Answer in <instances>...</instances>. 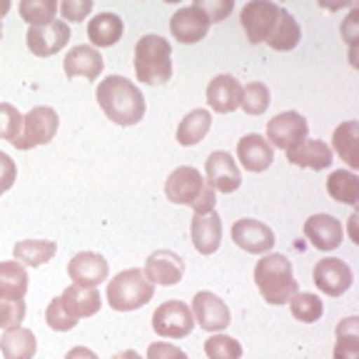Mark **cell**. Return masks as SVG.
<instances>
[{
    "label": "cell",
    "mask_w": 359,
    "mask_h": 359,
    "mask_svg": "<svg viewBox=\"0 0 359 359\" xmlns=\"http://www.w3.org/2000/svg\"><path fill=\"white\" fill-rule=\"evenodd\" d=\"M22 130V115L15 105L11 102H0V140L13 142L18 140V135Z\"/></svg>",
    "instance_id": "obj_38"
},
{
    "label": "cell",
    "mask_w": 359,
    "mask_h": 359,
    "mask_svg": "<svg viewBox=\"0 0 359 359\" xmlns=\"http://www.w3.org/2000/svg\"><path fill=\"white\" fill-rule=\"evenodd\" d=\"M334 359H359V320L347 317L337 327Z\"/></svg>",
    "instance_id": "obj_33"
},
{
    "label": "cell",
    "mask_w": 359,
    "mask_h": 359,
    "mask_svg": "<svg viewBox=\"0 0 359 359\" xmlns=\"http://www.w3.org/2000/svg\"><path fill=\"white\" fill-rule=\"evenodd\" d=\"M165 195H168V200L175 202V205H187V208H192L195 215L215 212V202H217V195H215L212 187L205 182L200 170L190 168V165H182V168L170 172L168 182H165Z\"/></svg>",
    "instance_id": "obj_3"
},
{
    "label": "cell",
    "mask_w": 359,
    "mask_h": 359,
    "mask_svg": "<svg viewBox=\"0 0 359 359\" xmlns=\"http://www.w3.org/2000/svg\"><path fill=\"white\" fill-rule=\"evenodd\" d=\"M210 18L200 11V8L192 3V6L180 8L172 18H170V33L175 40H180L182 45L200 43L205 35L210 33Z\"/></svg>",
    "instance_id": "obj_16"
},
{
    "label": "cell",
    "mask_w": 359,
    "mask_h": 359,
    "mask_svg": "<svg viewBox=\"0 0 359 359\" xmlns=\"http://www.w3.org/2000/svg\"><path fill=\"white\" fill-rule=\"evenodd\" d=\"M192 245L200 255H215L222 242V219L217 212L195 215L190 224Z\"/></svg>",
    "instance_id": "obj_23"
},
{
    "label": "cell",
    "mask_w": 359,
    "mask_h": 359,
    "mask_svg": "<svg viewBox=\"0 0 359 359\" xmlns=\"http://www.w3.org/2000/svg\"><path fill=\"white\" fill-rule=\"evenodd\" d=\"M8 11H11V3H8V0H0V18L6 15Z\"/></svg>",
    "instance_id": "obj_48"
},
{
    "label": "cell",
    "mask_w": 359,
    "mask_h": 359,
    "mask_svg": "<svg viewBox=\"0 0 359 359\" xmlns=\"http://www.w3.org/2000/svg\"><path fill=\"white\" fill-rule=\"evenodd\" d=\"M312 280L317 285V290L327 297H342L344 292L352 287L354 272L344 259L339 257H325L314 264Z\"/></svg>",
    "instance_id": "obj_11"
},
{
    "label": "cell",
    "mask_w": 359,
    "mask_h": 359,
    "mask_svg": "<svg viewBox=\"0 0 359 359\" xmlns=\"http://www.w3.org/2000/svg\"><path fill=\"white\" fill-rule=\"evenodd\" d=\"M142 272H145V277L152 285L172 287L185 275V262L172 250H157V252H152L145 259V269Z\"/></svg>",
    "instance_id": "obj_17"
},
{
    "label": "cell",
    "mask_w": 359,
    "mask_h": 359,
    "mask_svg": "<svg viewBox=\"0 0 359 359\" xmlns=\"http://www.w3.org/2000/svg\"><path fill=\"white\" fill-rule=\"evenodd\" d=\"M0 38H3V20H0Z\"/></svg>",
    "instance_id": "obj_49"
},
{
    "label": "cell",
    "mask_w": 359,
    "mask_h": 359,
    "mask_svg": "<svg viewBox=\"0 0 359 359\" xmlns=\"http://www.w3.org/2000/svg\"><path fill=\"white\" fill-rule=\"evenodd\" d=\"M205 354L210 359H242V344L235 337L217 332L205 342Z\"/></svg>",
    "instance_id": "obj_37"
},
{
    "label": "cell",
    "mask_w": 359,
    "mask_h": 359,
    "mask_svg": "<svg viewBox=\"0 0 359 359\" xmlns=\"http://www.w3.org/2000/svg\"><path fill=\"white\" fill-rule=\"evenodd\" d=\"M327 192H330L332 200L354 208L359 202V177L352 170H334L327 180Z\"/></svg>",
    "instance_id": "obj_32"
},
{
    "label": "cell",
    "mask_w": 359,
    "mask_h": 359,
    "mask_svg": "<svg viewBox=\"0 0 359 359\" xmlns=\"http://www.w3.org/2000/svg\"><path fill=\"white\" fill-rule=\"evenodd\" d=\"M255 285L267 304H287L299 292L292 262L285 255H264L255 264Z\"/></svg>",
    "instance_id": "obj_4"
},
{
    "label": "cell",
    "mask_w": 359,
    "mask_h": 359,
    "mask_svg": "<svg viewBox=\"0 0 359 359\" xmlns=\"http://www.w3.org/2000/svg\"><path fill=\"white\" fill-rule=\"evenodd\" d=\"M195 6L210 18V22L224 20V18L235 11V3H232V0H195Z\"/></svg>",
    "instance_id": "obj_40"
},
{
    "label": "cell",
    "mask_w": 359,
    "mask_h": 359,
    "mask_svg": "<svg viewBox=\"0 0 359 359\" xmlns=\"http://www.w3.org/2000/svg\"><path fill=\"white\" fill-rule=\"evenodd\" d=\"M65 359H100L93 349L88 347H73L70 352L65 354Z\"/></svg>",
    "instance_id": "obj_44"
},
{
    "label": "cell",
    "mask_w": 359,
    "mask_h": 359,
    "mask_svg": "<svg viewBox=\"0 0 359 359\" xmlns=\"http://www.w3.org/2000/svg\"><path fill=\"white\" fill-rule=\"evenodd\" d=\"M287 160L297 168L327 170L332 165V147L322 140H304L297 147L287 150Z\"/></svg>",
    "instance_id": "obj_24"
},
{
    "label": "cell",
    "mask_w": 359,
    "mask_h": 359,
    "mask_svg": "<svg viewBox=\"0 0 359 359\" xmlns=\"http://www.w3.org/2000/svg\"><path fill=\"white\" fill-rule=\"evenodd\" d=\"M25 320V299H3L0 297V330H11V327H20Z\"/></svg>",
    "instance_id": "obj_39"
},
{
    "label": "cell",
    "mask_w": 359,
    "mask_h": 359,
    "mask_svg": "<svg viewBox=\"0 0 359 359\" xmlns=\"http://www.w3.org/2000/svg\"><path fill=\"white\" fill-rule=\"evenodd\" d=\"M269 88L264 83H250L242 88V100L240 107L247 115H262L269 107Z\"/></svg>",
    "instance_id": "obj_36"
},
{
    "label": "cell",
    "mask_w": 359,
    "mask_h": 359,
    "mask_svg": "<svg viewBox=\"0 0 359 359\" xmlns=\"http://www.w3.org/2000/svg\"><path fill=\"white\" fill-rule=\"evenodd\" d=\"M60 128V120H57V112L48 105H38L22 115V130L18 135V140L13 142L15 150H33V147L48 145L57 135Z\"/></svg>",
    "instance_id": "obj_7"
},
{
    "label": "cell",
    "mask_w": 359,
    "mask_h": 359,
    "mask_svg": "<svg viewBox=\"0 0 359 359\" xmlns=\"http://www.w3.org/2000/svg\"><path fill=\"white\" fill-rule=\"evenodd\" d=\"M205 177H208L205 182L222 195H232L242 185L240 165L230 152H212L205 163Z\"/></svg>",
    "instance_id": "obj_13"
},
{
    "label": "cell",
    "mask_w": 359,
    "mask_h": 359,
    "mask_svg": "<svg viewBox=\"0 0 359 359\" xmlns=\"http://www.w3.org/2000/svg\"><path fill=\"white\" fill-rule=\"evenodd\" d=\"M290 309H292V317L304 322V325H312V322L322 320V314H325V304L312 292H297L290 299Z\"/></svg>",
    "instance_id": "obj_34"
},
{
    "label": "cell",
    "mask_w": 359,
    "mask_h": 359,
    "mask_svg": "<svg viewBox=\"0 0 359 359\" xmlns=\"http://www.w3.org/2000/svg\"><path fill=\"white\" fill-rule=\"evenodd\" d=\"M232 240L240 250L250 255H267L275 247V232L259 219L245 217L232 224Z\"/></svg>",
    "instance_id": "obj_15"
},
{
    "label": "cell",
    "mask_w": 359,
    "mask_h": 359,
    "mask_svg": "<svg viewBox=\"0 0 359 359\" xmlns=\"http://www.w3.org/2000/svg\"><path fill=\"white\" fill-rule=\"evenodd\" d=\"M155 297V285L145 277V272L137 267L123 269L107 282V304L115 312H133V309L145 307Z\"/></svg>",
    "instance_id": "obj_6"
},
{
    "label": "cell",
    "mask_w": 359,
    "mask_h": 359,
    "mask_svg": "<svg viewBox=\"0 0 359 359\" xmlns=\"http://www.w3.org/2000/svg\"><path fill=\"white\" fill-rule=\"evenodd\" d=\"M332 145H334V152L342 157L344 163L352 170L359 168V123L357 120H347L332 135Z\"/></svg>",
    "instance_id": "obj_28"
},
{
    "label": "cell",
    "mask_w": 359,
    "mask_h": 359,
    "mask_svg": "<svg viewBox=\"0 0 359 359\" xmlns=\"http://www.w3.org/2000/svg\"><path fill=\"white\" fill-rule=\"evenodd\" d=\"M67 78H88V80H97L105 67L100 50H95L93 45H78L73 50L67 53L65 60H62Z\"/></svg>",
    "instance_id": "obj_21"
},
{
    "label": "cell",
    "mask_w": 359,
    "mask_h": 359,
    "mask_svg": "<svg viewBox=\"0 0 359 359\" xmlns=\"http://www.w3.org/2000/svg\"><path fill=\"white\" fill-rule=\"evenodd\" d=\"M307 118L294 110H287L275 115L267 123V137L264 140L272 147H280V150H292V147H297L299 142L307 140Z\"/></svg>",
    "instance_id": "obj_10"
},
{
    "label": "cell",
    "mask_w": 359,
    "mask_h": 359,
    "mask_svg": "<svg viewBox=\"0 0 359 359\" xmlns=\"http://www.w3.org/2000/svg\"><path fill=\"white\" fill-rule=\"evenodd\" d=\"M95 97L107 120H112L115 125L130 128L145 118V97L140 88L123 75H107L105 80H100Z\"/></svg>",
    "instance_id": "obj_1"
},
{
    "label": "cell",
    "mask_w": 359,
    "mask_h": 359,
    "mask_svg": "<svg viewBox=\"0 0 359 359\" xmlns=\"http://www.w3.org/2000/svg\"><path fill=\"white\" fill-rule=\"evenodd\" d=\"M102 307V297L97 287L70 285L62 290L60 297H55L45 309V322L55 332H70L80 320L95 317Z\"/></svg>",
    "instance_id": "obj_2"
},
{
    "label": "cell",
    "mask_w": 359,
    "mask_h": 359,
    "mask_svg": "<svg viewBox=\"0 0 359 359\" xmlns=\"http://www.w3.org/2000/svg\"><path fill=\"white\" fill-rule=\"evenodd\" d=\"M38 352V339L25 327H11L0 337V354L6 359H33Z\"/></svg>",
    "instance_id": "obj_26"
},
{
    "label": "cell",
    "mask_w": 359,
    "mask_h": 359,
    "mask_svg": "<svg viewBox=\"0 0 359 359\" xmlns=\"http://www.w3.org/2000/svg\"><path fill=\"white\" fill-rule=\"evenodd\" d=\"M15 180H18V168H15V163L11 160V155H6V152H0V195L11 190V187L15 185Z\"/></svg>",
    "instance_id": "obj_42"
},
{
    "label": "cell",
    "mask_w": 359,
    "mask_h": 359,
    "mask_svg": "<svg viewBox=\"0 0 359 359\" xmlns=\"http://www.w3.org/2000/svg\"><path fill=\"white\" fill-rule=\"evenodd\" d=\"M357 18H359V11H352V15L347 18V22H344V28H342L344 38H347L349 43H354V40H357V38H354V33H352V28H354V25H357V22H359Z\"/></svg>",
    "instance_id": "obj_45"
},
{
    "label": "cell",
    "mask_w": 359,
    "mask_h": 359,
    "mask_svg": "<svg viewBox=\"0 0 359 359\" xmlns=\"http://www.w3.org/2000/svg\"><path fill=\"white\" fill-rule=\"evenodd\" d=\"M304 237L312 242L317 250L322 252H332L339 247L344 237V230L339 219L332 217V215H312V217L304 222Z\"/></svg>",
    "instance_id": "obj_20"
},
{
    "label": "cell",
    "mask_w": 359,
    "mask_h": 359,
    "mask_svg": "<svg viewBox=\"0 0 359 359\" xmlns=\"http://www.w3.org/2000/svg\"><path fill=\"white\" fill-rule=\"evenodd\" d=\"M60 15L62 20H85V18L93 13V0H62L60 6Z\"/></svg>",
    "instance_id": "obj_41"
},
{
    "label": "cell",
    "mask_w": 359,
    "mask_h": 359,
    "mask_svg": "<svg viewBox=\"0 0 359 359\" xmlns=\"http://www.w3.org/2000/svg\"><path fill=\"white\" fill-rule=\"evenodd\" d=\"M28 292V272L18 259H8L0 262V297L3 299H25Z\"/></svg>",
    "instance_id": "obj_27"
},
{
    "label": "cell",
    "mask_w": 359,
    "mask_h": 359,
    "mask_svg": "<svg viewBox=\"0 0 359 359\" xmlns=\"http://www.w3.org/2000/svg\"><path fill=\"white\" fill-rule=\"evenodd\" d=\"M67 275H70L73 285L97 287L110 275V264L97 252H78L67 264Z\"/></svg>",
    "instance_id": "obj_18"
},
{
    "label": "cell",
    "mask_w": 359,
    "mask_h": 359,
    "mask_svg": "<svg viewBox=\"0 0 359 359\" xmlns=\"http://www.w3.org/2000/svg\"><path fill=\"white\" fill-rule=\"evenodd\" d=\"M147 359H190V357L170 342H152L147 347Z\"/></svg>",
    "instance_id": "obj_43"
},
{
    "label": "cell",
    "mask_w": 359,
    "mask_h": 359,
    "mask_svg": "<svg viewBox=\"0 0 359 359\" xmlns=\"http://www.w3.org/2000/svg\"><path fill=\"white\" fill-rule=\"evenodd\" d=\"M28 50L38 57H50L70 43V25L65 20H53L48 25H33L25 35Z\"/></svg>",
    "instance_id": "obj_12"
},
{
    "label": "cell",
    "mask_w": 359,
    "mask_h": 359,
    "mask_svg": "<svg viewBox=\"0 0 359 359\" xmlns=\"http://www.w3.org/2000/svg\"><path fill=\"white\" fill-rule=\"evenodd\" d=\"M212 128V115L210 110H192L190 115H185V120H180L177 125V142L182 147L197 145L200 140H205V135Z\"/></svg>",
    "instance_id": "obj_30"
},
{
    "label": "cell",
    "mask_w": 359,
    "mask_h": 359,
    "mask_svg": "<svg viewBox=\"0 0 359 359\" xmlns=\"http://www.w3.org/2000/svg\"><path fill=\"white\" fill-rule=\"evenodd\" d=\"M135 75L147 85H165L172 78V48L163 35H142L135 43Z\"/></svg>",
    "instance_id": "obj_5"
},
{
    "label": "cell",
    "mask_w": 359,
    "mask_h": 359,
    "mask_svg": "<svg viewBox=\"0 0 359 359\" xmlns=\"http://www.w3.org/2000/svg\"><path fill=\"white\" fill-rule=\"evenodd\" d=\"M242 100V85L232 75H217V78L210 80L208 85V105L212 107L219 115H227V112H235L240 107Z\"/></svg>",
    "instance_id": "obj_22"
},
{
    "label": "cell",
    "mask_w": 359,
    "mask_h": 359,
    "mask_svg": "<svg viewBox=\"0 0 359 359\" xmlns=\"http://www.w3.org/2000/svg\"><path fill=\"white\" fill-rule=\"evenodd\" d=\"M280 11L282 8L277 3H269V0H250V3H245L240 11V20L247 33V40L252 45L267 43L269 33H272L277 18H280Z\"/></svg>",
    "instance_id": "obj_8"
},
{
    "label": "cell",
    "mask_w": 359,
    "mask_h": 359,
    "mask_svg": "<svg viewBox=\"0 0 359 359\" xmlns=\"http://www.w3.org/2000/svg\"><path fill=\"white\" fill-rule=\"evenodd\" d=\"M55 252L57 245L53 240H20L13 247V257L28 267H40V264L50 262Z\"/></svg>",
    "instance_id": "obj_31"
},
{
    "label": "cell",
    "mask_w": 359,
    "mask_h": 359,
    "mask_svg": "<svg viewBox=\"0 0 359 359\" xmlns=\"http://www.w3.org/2000/svg\"><path fill=\"white\" fill-rule=\"evenodd\" d=\"M112 359H142L140 354L135 352V349H125V352H120V354H115Z\"/></svg>",
    "instance_id": "obj_46"
},
{
    "label": "cell",
    "mask_w": 359,
    "mask_h": 359,
    "mask_svg": "<svg viewBox=\"0 0 359 359\" xmlns=\"http://www.w3.org/2000/svg\"><path fill=\"white\" fill-rule=\"evenodd\" d=\"M152 330L163 339H180V337H187L195 330V317H192V309L180 299H170L163 302L152 314Z\"/></svg>",
    "instance_id": "obj_9"
},
{
    "label": "cell",
    "mask_w": 359,
    "mask_h": 359,
    "mask_svg": "<svg viewBox=\"0 0 359 359\" xmlns=\"http://www.w3.org/2000/svg\"><path fill=\"white\" fill-rule=\"evenodd\" d=\"M20 18L28 22L30 28L33 25H48V22L55 20L57 3L55 0H20Z\"/></svg>",
    "instance_id": "obj_35"
},
{
    "label": "cell",
    "mask_w": 359,
    "mask_h": 359,
    "mask_svg": "<svg viewBox=\"0 0 359 359\" xmlns=\"http://www.w3.org/2000/svg\"><path fill=\"white\" fill-rule=\"evenodd\" d=\"M299 40H302V30H299L297 20L282 8L275 28H272V33H269V38H267V45L272 50L287 53V50H294L299 45Z\"/></svg>",
    "instance_id": "obj_29"
},
{
    "label": "cell",
    "mask_w": 359,
    "mask_h": 359,
    "mask_svg": "<svg viewBox=\"0 0 359 359\" xmlns=\"http://www.w3.org/2000/svg\"><path fill=\"white\" fill-rule=\"evenodd\" d=\"M192 317L195 322L208 332H222L230 327V307L222 302V299L215 294V292H197L195 299H192Z\"/></svg>",
    "instance_id": "obj_14"
},
{
    "label": "cell",
    "mask_w": 359,
    "mask_h": 359,
    "mask_svg": "<svg viewBox=\"0 0 359 359\" xmlns=\"http://www.w3.org/2000/svg\"><path fill=\"white\" fill-rule=\"evenodd\" d=\"M357 219H359V215H357V212H354L352 217H349V224H352V230H349V232H352V242H357V245H359V235H357V227H354V224H357Z\"/></svg>",
    "instance_id": "obj_47"
},
{
    "label": "cell",
    "mask_w": 359,
    "mask_h": 359,
    "mask_svg": "<svg viewBox=\"0 0 359 359\" xmlns=\"http://www.w3.org/2000/svg\"><path fill=\"white\" fill-rule=\"evenodd\" d=\"M125 33V22L115 13H97L93 20L88 22V38L93 48H110L115 45Z\"/></svg>",
    "instance_id": "obj_25"
},
{
    "label": "cell",
    "mask_w": 359,
    "mask_h": 359,
    "mask_svg": "<svg viewBox=\"0 0 359 359\" xmlns=\"http://www.w3.org/2000/svg\"><path fill=\"white\" fill-rule=\"evenodd\" d=\"M237 160L250 172H264V170H269L272 160H275V147L269 145L262 135L250 133L245 137H240V142H237Z\"/></svg>",
    "instance_id": "obj_19"
}]
</instances>
